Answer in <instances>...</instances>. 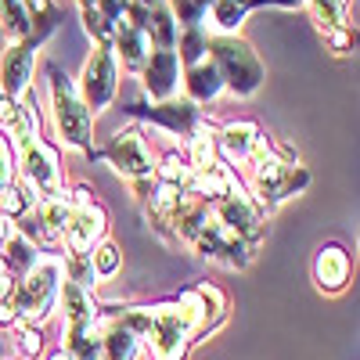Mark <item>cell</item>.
I'll list each match as a JSON object with an SVG mask.
<instances>
[{
    "mask_svg": "<svg viewBox=\"0 0 360 360\" xmlns=\"http://www.w3.org/2000/svg\"><path fill=\"white\" fill-rule=\"evenodd\" d=\"M205 58L213 62L224 90H231L234 98H252L256 90L263 86V79H266V69L259 62V54L242 37H217V33H209Z\"/></svg>",
    "mask_w": 360,
    "mask_h": 360,
    "instance_id": "6da1fadb",
    "label": "cell"
},
{
    "mask_svg": "<svg viewBox=\"0 0 360 360\" xmlns=\"http://www.w3.org/2000/svg\"><path fill=\"white\" fill-rule=\"evenodd\" d=\"M47 86H51L54 130H58V137H62V144L65 148H76V152L94 155V115L86 112L76 83L58 65H51L47 69Z\"/></svg>",
    "mask_w": 360,
    "mask_h": 360,
    "instance_id": "7a4b0ae2",
    "label": "cell"
},
{
    "mask_svg": "<svg viewBox=\"0 0 360 360\" xmlns=\"http://www.w3.org/2000/svg\"><path fill=\"white\" fill-rule=\"evenodd\" d=\"M65 281V270H62V256H40L33 266L18 278V292H15V317L29 321V324H44L54 314L58 303V288Z\"/></svg>",
    "mask_w": 360,
    "mask_h": 360,
    "instance_id": "3957f363",
    "label": "cell"
},
{
    "mask_svg": "<svg viewBox=\"0 0 360 360\" xmlns=\"http://www.w3.org/2000/svg\"><path fill=\"white\" fill-rule=\"evenodd\" d=\"M15 169L22 173V188L33 195V202H44V198H58V195H65V176H62V166H58V152L33 137V141H25L22 148H15Z\"/></svg>",
    "mask_w": 360,
    "mask_h": 360,
    "instance_id": "277c9868",
    "label": "cell"
},
{
    "mask_svg": "<svg viewBox=\"0 0 360 360\" xmlns=\"http://www.w3.org/2000/svg\"><path fill=\"white\" fill-rule=\"evenodd\" d=\"M148 353L155 360H184L191 346V317L184 307H148V324L141 332Z\"/></svg>",
    "mask_w": 360,
    "mask_h": 360,
    "instance_id": "5b68a950",
    "label": "cell"
},
{
    "mask_svg": "<svg viewBox=\"0 0 360 360\" xmlns=\"http://www.w3.org/2000/svg\"><path fill=\"white\" fill-rule=\"evenodd\" d=\"M47 33H33L25 40H8L4 54H0V98L25 101L29 86H33V65H37V51Z\"/></svg>",
    "mask_w": 360,
    "mask_h": 360,
    "instance_id": "8992f818",
    "label": "cell"
},
{
    "mask_svg": "<svg viewBox=\"0 0 360 360\" xmlns=\"http://www.w3.org/2000/svg\"><path fill=\"white\" fill-rule=\"evenodd\" d=\"M213 217L220 227H227L234 238H242L249 249H259L263 234H266V224H263V213L259 205L249 198V191L238 184L234 191H227L224 198L213 202Z\"/></svg>",
    "mask_w": 360,
    "mask_h": 360,
    "instance_id": "52a82bcc",
    "label": "cell"
},
{
    "mask_svg": "<svg viewBox=\"0 0 360 360\" xmlns=\"http://www.w3.org/2000/svg\"><path fill=\"white\" fill-rule=\"evenodd\" d=\"M79 98L86 105V112H105L115 94H119V65H115V54L112 47H94L83 65V76H79Z\"/></svg>",
    "mask_w": 360,
    "mask_h": 360,
    "instance_id": "ba28073f",
    "label": "cell"
},
{
    "mask_svg": "<svg viewBox=\"0 0 360 360\" xmlns=\"http://www.w3.org/2000/svg\"><path fill=\"white\" fill-rule=\"evenodd\" d=\"M69 202H72V220H69V227L62 234V242H65L69 252H90L105 238V231H108L105 209L94 202L90 188H83V184L69 195Z\"/></svg>",
    "mask_w": 360,
    "mask_h": 360,
    "instance_id": "9c48e42d",
    "label": "cell"
},
{
    "mask_svg": "<svg viewBox=\"0 0 360 360\" xmlns=\"http://www.w3.org/2000/svg\"><path fill=\"white\" fill-rule=\"evenodd\" d=\"M101 155H105L119 173H123L127 180H144V176L155 173L152 148H148V141H144V134H141L137 127H127V130L112 134V141L105 144Z\"/></svg>",
    "mask_w": 360,
    "mask_h": 360,
    "instance_id": "30bf717a",
    "label": "cell"
},
{
    "mask_svg": "<svg viewBox=\"0 0 360 360\" xmlns=\"http://www.w3.org/2000/svg\"><path fill=\"white\" fill-rule=\"evenodd\" d=\"M270 148V137L249 123V119H238V123H227L220 134H217V152H224L227 162L234 166H249L256 155H263Z\"/></svg>",
    "mask_w": 360,
    "mask_h": 360,
    "instance_id": "8fae6325",
    "label": "cell"
},
{
    "mask_svg": "<svg viewBox=\"0 0 360 360\" xmlns=\"http://www.w3.org/2000/svg\"><path fill=\"white\" fill-rule=\"evenodd\" d=\"M180 69H184V65H180L176 51H152V54H148V62L141 65V86H144V94L152 98L155 105L176 98Z\"/></svg>",
    "mask_w": 360,
    "mask_h": 360,
    "instance_id": "7c38bea8",
    "label": "cell"
},
{
    "mask_svg": "<svg viewBox=\"0 0 360 360\" xmlns=\"http://www.w3.org/2000/svg\"><path fill=\"white\" fill-rule=\"evenodd\" d=\"M130 112H134V115H144V119H152V123L166 127V130L176 134V137H191V134L198 130V123L205 119V115L198 112V105L188 101V98H169V101H159V105H152V108L134 105Z\"/></svg>",
    "mask_w": 360,
    "mask_h": 360,
    "instance_id": "4fadbf2b",
    "label": "cell"
},
{
    "mask_svg": "<svg viewBox=\"0 0 360 360\" xmlns=\"http://www.w3.org/2000/svg\"><path fill=\"white\" fill-rule=\"evenodd\" d=\"M51 18L47 0H0V29L8 33V40H25L33 33H47L37 29L40 18Z\"/></svg>",
    "mask_w": 360,
    "mask_h": 360,
    "instance_id": "5bb4252c",
    "label": "cell"
},
{
    "mask_svg": "<svg viewBox=\"0 0 360 360\" xmlns=\"http://www.w3.org/2000/svg\"><path fill=\"white\" fill-rule=\"evenodd\" d=\"M0 134L11 141V148H22L25 141L40 137V115L33 108V101H11L0 98Z\"/></svg>",
    "mask_w": 360,
    "mask_h": 360,
    "instance_id": "9a60e30c",
    "label": "cell"
},
{
    "mask_svg": "<svg viewBox=\"0 0 360 360\" xmlns=\"http://www.w3.org/2000/svg\"><path fill=\"white\" fill-rule=\"evenodd\" d=\"M349 252L342 245H321L314 256V281L321 292H342L349 285Z\"/></svg>",
    "mask_w": 360,
    "mask_h": 360,
    "instance_id": "2e32d148",
    "label": "cell"
},
{
    "mask_svg": "<svg viewBox=\"0 0 360 360\" xmlns=\"http://www.w3.org/2000/svg\"><path fill=\"white\" fill-rule=\"evenodd\" d=\"M259 4H281V8H299V0H213V8H209V15H213V33L217 37H238V29H242L245 15Z\"/></svg>",
    "mask_w": 360,
    "mask_h": 360,
    "instance_id": "e0dca14e",
    "label": "cell"
},
{
    "mask_svg": "<svg viewBox=\"0 0 360 360\" xmlns=\"http://www.w3.org/2000/svg\"><path fill=\"white\" fill-rule=\"evenodd\" d=\"M112 54L123 58V65L141 72V65L148 62V54H152V44H148L144 29L134 25V22H119L115 25V37H112Z\"/></svg>",
    "mask_w": 360,
    "mask_h": 360,
    "instance_id": "ac0fdd59",
    "label": "cell"
},
{
    "mask_svg": "<svg viewBox=\"0 0 360 360\" xmlns=\"http://www.w3.org/2000/svg\"><path fill=\"white\" fill-rule=\"evenodd\" d=\"M184 90H188V101H195V105H209V101H217V98L224 94V83H220V76H217V69H213V62H209V58L188 65V72H184Z\"/></svg>",
    "mask_w": 360,
    "mask_h": 360,
    "instance_id": "d6986e66",
    "label": "cell"
},
{
    "mask_svg": "<svg viewBox=\"0 0 360 360\" xmlns=\"http://www.w3.org/2000/svg\"><path fill=\"white\" fill-rule=\"evenodd\" d=\"M58 299H62V307H65V321L69 324H86V321L98 317V303L90 299V288H83L76 281H62Z\"/></svg>",
    "mask_w": 360,
    "mask_h": 360,
    "instance_id": "ffe728a7",
    "label": "cell"
},
{
    "mask_svg": "<svg viewBox=\"0 0 360 360\" xmlns=\"http://www.w3.org/2000/svg\"><path fill=\"white\" fill-rule=\"evenodd\" d=\"M303 4L310 8V15H314L321 33H328V29H346L349 0H303Z\"/></svg>",
    "mask_w": 360,
    "mask_h": 360,
    "instance_id": "44dd1931",
    "label": "cell"
},
{
    "mask_svg": "<svg viewBox=\"0 0 360 360\" xmlns=\"http://www.w3.org/2000/svg\"><path fill=\"white\" fill-rule=\"evenodd\" d=\"M166 4H169L180 29H198V25H205L213 0H166Z\"/></svg>",
    "mask_w": 360,
    "mask_h": 360,
    "instance_id": "7402d4cb",
    "label": "cell"
},
{
    "mask_svg": "<svg viewBox=\"0 0 360 360\" xmlns=\"http://www.w3.org/2000/svg\"><path fill=\"white\" fill-rule=\"evenodd\" d=\"M37 202H33V195H29L22 184H8L4 191H0V217H8L11 224L22 217V213H29Z\"/></svg>",
    "mask_w": 360,
    "mask_h": 360,
    "instance_id": "603a6c76",
    "label": "cell"
},
{
    "mask_svg": "<svg viewBox=\"0 0 360 360\" xmlns=\"http://www.w3.org/2000/svg\"><path fill=\"white\" fill-rule=\"evenodd\" d=\"M188 176H191V166H188V159L180 155V152H169L162 159V166H155V180H159V184H173L180 191H184Z\"/></svg>",
    "mask_w": 360,
    "mask_h": 360,
    "instance_id": "cb8c5ba5",
    "label": "cell"
},
{
    "mask_svg": "<svg viewBox=\"0 0 360 360\" xmlns=\"http://www.w3.org/2000/svg\"><path fill=\"white\" fill-rule=\"evenodd\" d=\"M15 292H18V278L8 270V263L0 259V324H15Z\"/></svg>",
    "mask_w": 360,
    "mask_h": 360,
    "instance_id": "d4e9b609",
    "label": "cell"
},
{
    "mask_svg": "<svg viewBox=\"0 0 360 360\" xmlns=\"http://www.w3.org/2000/svg\"><path fill=\"white\" fill-rule=\"evenodd\" d=\"M15 335H18V349L25 360H37L44 353V332H40V324H29V321H15Z\"/></svg>",
    "mask_w": 360,
    "mask_h": 360,
    "instance_id": "484cf974",
    "label": "cell"
},
{
    "mask_svg": "<svg viewBox=\"0 0 360 360\" xmlns=\"http://www.w3.org/2000/svg\"><path fill=\"white\" fill-rule=\"evenodd\" d=\"M90 266H94L98 278H112L119 270V249L112 242H98L94 249H90Z\"/></svg>",
    "mask_w": 360,
    "mask_h": 360,
    "instance_id": "4316f807",
    "label": "cell"
},
{
    "mask_svg": "<svg viewBox=\"0 0 360 360\" xmlns=\"http://www.w3.org/2000/svg\"><path fill=\"white\" fill-rule=\"evenodd\" d=\"M8 184H15V148L4 134H0V191Z\"/></svg>",
    "mask_w": 360,
    "mask_h": 360,
    "instance_id": "83f0119b",
    "label": "cell"
},
{
    "mask_svg": "<svg viewBox=\"0 0 360 360\" xmlns=\"http://www.w3.org/2000/svg\"><path fill=\"white\" fill-rule=\"evenodd\" d=\"M328 40V47H332L335 54H349L353 51V40H349V29H328V33H321Z\"/></svg>",
    "mask_w": 360,
    "mask_h": 360,
    "instance_id": "f1b7e54d",
    "label": "cell"
},
{
    "mask_svg": "<svg viewBox=\"0 0 360 360\" xmlns=\"http://www.w3.org/2000/svg\"><path fill=\"white\" fill-rule=\"evenodd\" d=\"M11 231H15V224H11L8 217H0V245H4L8 238H11Z\"/></svg>",
    "mask_w": 360,
    "mask_h": 360,
    "instance_id": "f546056e",
    "label": "cell"
},
{
    "mask_svg": "<svg viewBox=\"0 0 360 360\" xmlns=\"http://www.w3.org/2000/svg\"><path fill=\"white\" fill-rule=\"evenodd\" d=\"M299 4H303V0H299Z\"/></svg>",
    "mask_w": 360,
    "mask_h": 360,
    "instance_id": "4dcf8cb0",
    "label": "cell"
}]
</instances>
